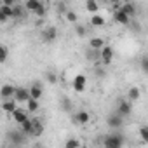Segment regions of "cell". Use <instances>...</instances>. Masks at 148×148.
Masks as SVG:
<instances>
[{"label": "cell", "mask_w": 148, "mask_h": 148, "mask_svg": "<svg viewBox=\"0 0 148 148\" xmlns=\"http://www.w3.org/2000/svg\"><path fill=\"white\" fill-rule=\"evenodd\" d=\"M7 54H9V49L5 45L0 47V63H5L7 61Z\"/></svg>", "instance_id": "cell-30"}, {"label": "cell", "mask_w": 148, "mask_h": 148, "mask_svg": "<svg viewBox=\"0 0 148 148\" xmlns=\"http://www.w3.org/2000/svg\"><path fill=\"white\" fill-rule=\"evenodd\" d=\"M120 9L125 12V14H129L131 18L136 14V5L132 4V2H122V5H120Z\"/></svg>", "instance_id": "cell-18"}, {"label": "cell", "mask_w": 148, "mask_h": 148, "mask_svg": "<svg viewBox=\"0 0 148 148\" xmlns=\"http://www.w3.org/2000/svg\"><path fill=\"white\" fill-rule=\"evenodd\" d=\"M71 120H73V124H80V125H86L89 120H91V115H89V112H86V110H80L79 113H75L71 117Z\"/></svg>", "instance_id": "cell-8"}, {"label": "cell", "mask_w": 148, "mask_h": 148, "mask_svg": "<svg viewBox=\"0 0 148 148\" xmlns=\"http://www.w3.org/2000/svg\"><path fill=\"white\" fill-rule=\"evenodd\" d=\"M139 66H141V70H143L145 73H148V56H145V58L141 59V63H139Z\"/></svg>", "instance_id": "cell-35"}, {"label": "cell", "mask_w": 148, "mask_h": 148, "mask_svg": "<svg viewBox=\"0 0 148 148\" xmlns=\"http://www.w3.org/2000/svg\"><path fill=\"white\" fill-rule=\"evenodd\" d=\"M28 113H30V112H26V110H23V108L18 106V108L11 113V117H12V120H14L16 124H23V122L28 119Z\"/></svg>", "instance_id": "cell-10"}, {"label": "cell", "mask_w": 148, "mask_h": 148, "mask_svg": "<svg viewBox=\"0 0 148 148\" xmlns=\"http://www.w3.org/2000/svg\"><path fill=\"white\" fill-rule=\"evenodd\" d=\"M105 23H106V21H105L103 16H99L98 12L92 14V18H91V25H92V26H105Z\"/></svg>", "instance_id": "cell-25"}, {"label": "cell", "mask_w": 148, "mask_h": 148, "mask_svg": "<svg viewBox=\"0 0 148 148\" xmlns=\"http://www.w3.org/2000/svg\"><path fill=\"white\" fill-rule=\"evenodd\" d=\"M86 58L91 61V63H101V49H92L89 47V51L86 52Z\"/></svg>", "instance_id": "cell-12"}, {"label": "cell", "mask_w": 148, "mask_h": 148, "mask_svg": "<svg viewBox=\"0 0 148 148\" xmlns=\"http://www.w3.org/2000/svg\"><path fill=\"white\" fill-rule=\"evenodd\" d=\"M44 132V124H42V119H33V129H32V134L30 136H42Z\"/></svg>", "instance_id": "cell-17"}, {"label": "cell", "mask_w": 148, "mask_h": 148, "mask_svg": "<svg viewBox=\"0 0 148 148\" xmlns=\"http://www.w3.org/2000/svg\"><path fill=\"white\" fill-rule=\"evenodd\" d=\"M61 105H63V110H64V112H70V110H71V101H70L68 98H63V99H61Z\"/></svg>", "instance_id": "cell-33"}, {"label": "cell", "mask_w": 148, "mask_h": 148, "mask_svg": "<svg viewBox=\"0 0 148 148\" xmlns=\"http://www.w3.org/2000/svg\"><path fill=\"white\" fill-rule=\"evenodd\" d=\"M28 89H30V96L32 98H37V99H40L42 94H44V89H42V84L40 82H33Z\"/></svg>", "instance_id": "cell-14"}, {"label": "cell", "mask_w": 148, "mask_h": 148, "mask_svg": "<svg viewBox=\"0 0 148 148\" xmlns=\"http://www.w3.org/2000/svg\"><path fill=\"white\" fill-rule=\"evenodd\" d=\"M103 145L106 148H120L124 145V138L120 136V132H112L103 139Z\"/></svg>", "instance_id": "cell-1"}, {"label": "cell", "mask_w": 148, "mask_h": 148, "mask_svg": "<svg viewBox=\"0 0 148 148\" xmlns=\"http://www.w3.org/2000/svg\"><path fill=\"white\" fill-rule=\"evenodd\" d=\"M96 75L98 77H105V70L99 68V63H96Z\"/></svg>", "instance_id": "cell-36"}, {"label": "cell", "mask_w": 148, "mask_h": 148, "mask_svg": "<svg viewBox=\"0 0 148 148\" xmlns=\"http://www.w3.org/2000/svg\"><path fill=\"white\" fill-rule=\"evenodd\" d=\"M7 19H11L9 16H5L4 12H0V23H7Z\"/></svg>", "instance_id": "cell-37"}, {"label": "cell", "mask_w": 148, "mask_h": 148, "mask_svg": "<svg viewBox=\"0 0 148 148\" xmlns=\"http://www.w3.org/2000/svg\"><path fill=\"white\" fill-rule=\"evenodd\" d=\"M112 59H113V49H112L110 45H105V47L101 49V63L106 66V64L112 63Z\"/></svg>", "instance_id": "cell-11"}, {"label": "cell", "mask_w": 148, "mask_h": 148, "mask_svg": "<svg viewBox=\"0 0 148 148\" xmlns=\"http://www.w3.org/2000/svg\"><path fill=\"white\" fill-rule=\"evenodd\" d=\"M58 38V30L54 28V26H47V28H44L42 32H40V40L44 42V44H51V42H54Z\"/></svg>", "instance_id": "cell-2"}, {"label": "cell", "mask_w": 148, "mask_h": 148, "mask_svg": "<svg viewBox=\"0 0 148 148\" xmlns=\"http://www.w3.org/2000/svg\"><path fill=\"white\" fill-rule=\"evenodd\" d=\"M45 80L49 82V84H56L58 82V75H56V71H45Z\"/></svg>", "instance_id": "cell-27"}, {"label": "cell", "mask_w": 148, "mask_h": 148, "mask_svg": "<svg viewBox=\"0 0 148 148\" xmlns=\"http://www.w3.org/2000/svg\"><path fill=\"white\" fill-rule=\"evenodd\" d=\"M139 96H141L139 87H131V89L127 91V99H131L132 103H134V101H138V99H139Z\"/></svg>", "instance_id": "cell-21"}, {"label": "cell", "mask_w": 148, "mask_h": 148, "mask_svg": "<svg viewBox=\"0 0 148 148\" xmlns=\"http://www.w3.org/2000/svg\"><path fill=\"white\" fill-rule=\"evenodd\" d=\"M2 4H5V5H16L18 2H16V0H2Z\"/></svg>", "instance_id": "cell-38"}, {"label": "cell", "mask_w": 148, "mask_h": 148, "mask_svg": "<svg viewBox=\"0 0 148 148\" xmlns=\"http://www.w3.org/2000/svg\"><path fill=\"white\" fill-rule=\"evenodd\" d=\"M75 32H77V35H79V37H84V35L87 33V30H86L82 25H79V23L75 25Z\"/></svg>", "instance_id": "cell-34"}, {"label": "cell", "mask_w": 148, "mask_h": 148, "mask_svg": "<svg viewBox=\"0 0 148 148\" xmlns=\"http://www.w3.org/2000/svg\"><path fill=\"white\" fill-rule=\"evenodd\" d=\"M108 2H110V4H119L120 0H108Z\"/></svg>", "instance_id": "cell-39"}, {"label": "cell", "mask_w": 148, "mask_h": 148, "mask_svg": "<svg viewBox=\"0 0 148 148\" xmlns=\"http://www.w3.org/2000/svg\"><path fill=\"white\" fill-rule=\"evenodd\" d=\"M26 105H28V112H30V113H35V112H38V108H40V103H38L37 98H30V99L26 101Z\"/></svg>", "instance_id": "cell-22"}, {"label": "cell", "mask_w": 148, "mask_h": 148, "mask_svg": "<svg viewBox=\"0 0 148 148\" xmlns=\"http://www.w3.org/2000/svg\"><path fill=\"white\" fill-rule=\"evenodd\" d=\"M19 129H21L25 134H28V136H30V134H32V129H33V119H30V117H28L23 124H19Z\"/></svg>", "instance_id": "cell-19"}, {"label": "cell", "mask_w": 148, "mask_h": 148, "mask_svg": "<svg viewBox=\"0 0 148 148\" xmlns=\"http://www.w3.org/2000/svg\"><path fill=\"white\" fill-rule=\"evenodd\" d=\"M30 98H32V96H30V89H26V87H16L14 99H16L18 103H26Z\"/></svg>", "instance_id": "cell-7"}, {"label": "cell", "mask_w": 148, "mask_h": 148, "mask_svg": "<svg viewBox=\"0 0 148 148\" xmlns=\"http://www.w3.org/2000/svg\"><path fill=\"white\" fill-rule=\"evenodd\" d=\"M56 9H58V12H61V14H66V11H68V7H66V4L63 2V0L56 4Z\"/></svg>", "instance_id": "cell-32"}, {"label": "cell", "mask_w": 148, "mask_h": 148, "mask_svg": "<svg viewBox=\"0 0 148 148\" xmlns=\"http://www.w3.org/2000/svg\"><path fill=\"white\" fill-rule=\"evenodd\" d=\"M0 12H4L5 16H9L11 19H12V5H5V4H2V7H0Z\"/></svg>", "instance_id": "cell-29"}, {"label": "cell", "mask_w": 148, "mask_h": 148, "mask_svg": "<svg viewBox=\"0 0 148 148\" xmlns=\"http://www.w3.org/2000/svg\"><path fill=\"white\" fill-rule=\"evenodd\" d=\"M89 47H92V49H103L105 47V40L99 38V37H92L89 40Z\"/></svg>", "instance_id": "cell-23"}, {"label": "cell", "mask_w": 148, "mask_h": 148, "mask_svg": "<svg viewBox=\"0 0 148 148\" xmlns=\"http://www.w3.org/2000/svg\"><path fill=\"white\" fill-rule=\"evenodd\" d=\"M45 12H47V5H45V4L42 2V4H40V7H38V9H37V11H35L33 14H35L37 18H42V19H44V16H45Z\"/></svg>", "instance_id": "cell-28"}, {"label": "cell", "mask_w": 148, "mask_h": 148, "mask_svg": "<svg viewBox=\"0 0 148 148\" xmlns=\"http://www.w3.org/2000/svg\"><path fill=\"white\" fill-rule=\"evenodd\" d=\"M64 18H66V19H68L70 23H73V25H77V21H79V16H77L75 12H73V11H70V9L66 11V14H64Z\"/></svg>", "instance_id": "cell-26"}, {"label": "cell", "mask_w": 148, "mask_h": 148, "mask_svg": "<svg viewBox=\"0 0 148 148\" xmlns=\"http://www.w3.org/2000/svg\"><path fill=\"white\" fill-rule=\"evenodd\" d=\"M16 108H18V101H16L14 98H7V99L2 101V110H4L5 113H12Z\"/></svg>", "instance_id": "cell-13"}, {"label": "cell", "mask_w": 148, "mask_h": 148, "mask_svg": "<svg viewBox=\"0 0 148 148\" xmlns=\"http://www.w3.org/2000/svg\"><path fill=\"white\" fill-rule=\"evenodd\" d=\"M86 86H87V79L84 75H75V79H73V82H71L73 91H75V92H84Z\"/></svg>", "instance_id": "cell-5"}, {"label": "cell", "mask_w": 148, "mask_h": 148, "mask_svg": "<svg viewBox=\"0 0 148 148\" xmlns=\"http://www.w3.org/2000/svg\"><path fill=\"white\" fill-rule=\"evenodd\" d=\"M16 2H18V0H16Z\"/></svg>", "instance_id": "cell-41"}, {"label": "cell", "mask_w": 148, "mask_h": 148, "mask_svg": "<svg viewBox=\"0 0 148 148\" xmlns=\"http://www.w3.org/2000/svg\"><path fill=\"white\" fill-rule=\"evenodd\" d=\"M42 4V0H26L25 2V7L28 9V12H35Z\"/></svg>", "instance_id": "cell-20"}, {"label": "cell", "mask_w": 148, "mask_h": 148, "mask_svg": "<svg viewBox=\"0 0 148 148\" xmlns=\"http://www.w3.org/2000/svg\"><path fill=\"white\" fill-rule=\"evenodd\" d=\"M117 112L120 113V115H124V117H129L131 113H132V101L131 99H120L119 101V106H117Z\"/></svg>", "instance_id": "cell-6"}, {"label": "cell", "mask_w": 148, "mask_h": 148, "mask_svg": "<svg viewBox=\"0 0 148 148\" xmlns=\"http://www.w3.org/2000/svg\"><path fill=\"white\" fill-rule=\"evenodd\" d=\"M106 124H108L110 129H120L122 124H124V115H120L119 112L110 113V115L106 117Z\"/></svg>", "instance_id": "cell-3"}, {"label": "cell", "mask_w": 148, "mask_h": 148, "mask_svg": "<svg viewBox=\"0 0 148 148\" xmlns=\"http://www.w3.org/2000/svg\"><path fill=\"white\" fill-rule=\"evenodd\" d=\"M14 92H16V86H11V84H5L0 89V96L2 99H7V98H14Z\"/></svg>", "instance_id": "cell-15"}, {"label": "cell", "mask_w": 148, "mask_h": 148, "mask_svg": "<svg viewBox=\"0 0 148 148\" xmlns=\"http://www.w3.org/2000/svg\"><path fill=\"white\" fill-rule=\"evenodd\" d=\"M86 9H87L89 12L96 14V12H98V9H99V5H98V0H86Z\"/></svg>", "instance_id": "cell-24"}, {"label": "cell", "mask_w": 148, "mask_h": 148, "mask_svg": "<svg viewBox=\"0 0 148 148\" xmlns=\"http://www.w3.org/2000/svg\"><path fill=\"white\" fill-rule=\"evenodd\" d=\"M12 19H23L25 18V14L28 12V9L25 7V5H21V4H16V5H12Z\"/></svg>", "instance_id": "cell-16"}, {"label": "cell", "mask_w": 148, "mask_h": 148, "mask_svg": "<svg viewBox=\"0 0 148 148\" xmlns=\"http://www.w3.org/2000/svg\"><path fill=\"white\" fill-rule=\"evenodd\" d=\"M64 146H66V148H79V146H80V141H79V139H68V141L64 143Z\"/></svg>", "instance_id": "cell-31"}, {"label": "cell", "mask_w": 148, "mask_h": 148, "mask_svg": "<svg viewBox=\"0 0 148 148\" xmlns=\"http://www.w3.org/2000/svg\"><path fill=\"white\" fill-rule=\"evenodd\" d=\"M143 141H145V143H148V134L145 136V139H143Z\"/></svg>", "instance_id": "cell-40"}, {"label": "cell", "mask_w": 148, "mask_h": 148, "mask_svg": "<svg viewBox=\"0 0 148 148\" xmlns=\"http://www.w3.org/2000/svg\"><path fill=\"white\" fill-rule=\"evenodd\" d=\"M26 136H28V134H25L21 129H19V131H14V132H9V139H11V143H12L14 146H21V145H25Z\"/></svg>", "instance_id": "cell-4"}, {"label": "cell", "mask_w": 148, "mask_h": 148, "mask_svg": "<svg viewBox=\"0 0 148 148\" xmlns=\"http://www.w3.org/2000/svg\"><path fill=\"white\" fill-rule=\"evenodd\" d=\"M113 19L119 23V25H131V16L129 14H125L122 9H119V11H113Z\"/></svg>", "instance_id": "cell-9"}]
</instances>
